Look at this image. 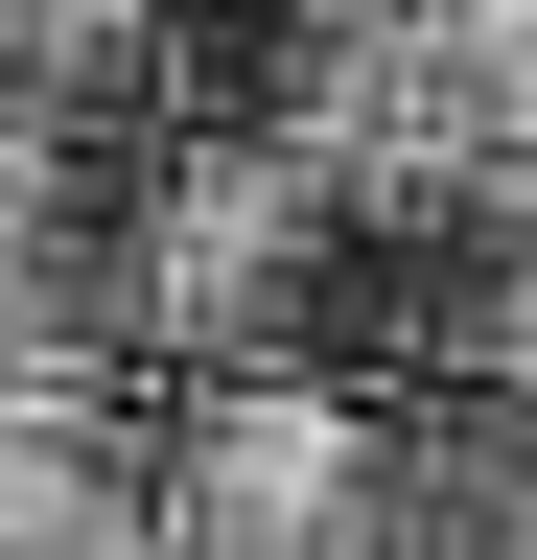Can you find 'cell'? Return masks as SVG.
Returning <instances> with one entry per match:
<instances>
[{"instance_id": "obj_1", "label": "cell", "mask_w": 537, "mask_h": 560, "mask_svg": "<svg viewBox=\"0 0 537 560\" xmlns=\"http://www.w3.org/2000/svg\"><path fill=\"white\" fill-rule=\"evenodd\" d=\"M327 234H351V210H327L257 117H234V140L164 117V140L94 164V304H117V350H164V374H234V350L327 280Z\"/></svg>"}, {"instance_id": "obj_2", "label": "cell", "mask_w": 537, "mask_h": 560, "mask_svg": "<svg viewBox=\"0 0 537 560\" xmlns=\"http://www.w3.org/2000/svg\"><path fill=\"white\" fill-rule=\"evenodd\" d=\"M141 514H164V560H374V397H327V374H281V350H234V374L164 397Z\"/></svg>"}, {"instance_id": "obj_3", "label": "cell", "mask_w": 537, "mask_h": 560, "mask_svg": "<svg viewBox=\"0 0 537 560\" xmlns=\"http://www.w3.org/2000/svg\"><path fill=\"white\" fill-rule=\"evenodd\" d=\"M257 140L327 187V210H467L491 187V117H467V70L421 0H304V24H257Z\"/></svg>"}, {"instance_id": "obj_4", "label": "cell", "mask_w": 537, "mask_h": 560, "mask_svg": "<svg viewBox=\"0 0 537 560\" xmlns=\"http://www.w3.org/2000/svg\"><path fill=\"white\" fill-rule=\"evenodd\" d=\"M374 560H537V374H444L374 420Z\"/></svg>"}, {"instance_id": "obj_5", "label": "cell", "mask_w": 537, "mask_h": 560, "mask_svg": "<svg viewBox=\"0 0 537 560\" xmlns=\"http://www.w3.org/2000/svg\"><path fill=\"white\" fill-rule=\"evenodd\" d=\"M0 560H164L141 444H117L94 374H0Z\"/></svg>"}, {"instance_id": "obj_6", "label": "cell", "mask_w": 537, "mask_h": 560, "mask_svg": "<svg viewBox=\"0 0 537 560\" xmlns=\"http://www.w3.org/2000/svg\"><path fill=\"white\" fill-rule=\"evenodd\" d=\"M444 70H467V117H491V164H537V0H421Z\"/></svg>"}, {"instance_id": "obj_7", "label": "cell", "mask_w": 537, "mask_h": 560, "mask_svg": "<svg viewBox=\"0 0 537 560\" xmlns=\"http://www.w3.org/2000/svg\"><path fill=\"white\" fill-rule=\"evenodd\" d=\"M514 304H537V234H514Z\"/></svg>"}]
</instances>
